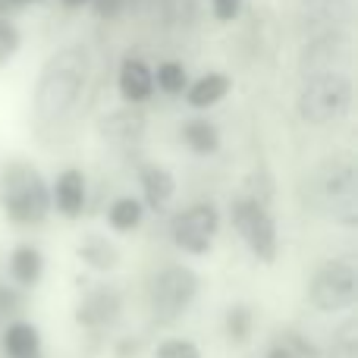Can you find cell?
<instances>
[{"instance_id": "17", "label": "cell", "mask_w": 358, "mask_h": 358, "mask_svg": "<svg viewBox=\"0 0 358 358\" xmlns=\"http://www.w3.org/2000/svg\"><path fill=\"white\" fill-rule=\"evenodd\" d=\"M6 358H38L41 352V330L29 321H10L0 336Z\"/></svg>"}, {"instance_id": "11", "label": "cell", "mask_w": 358, "mask_h": 358, "mask_svg": "<svg viewBox=\"0 0 358 358\" xmlns=\"http://www.w3.org/2000/svg\"><path fill=\"white\" fill-rule=\"evenodd\" d=\"M88 201V179L79 167H66L50 182V208L66 220H79Z\"/></svg>"}, {"instance_id": "29", "label": "cell", "mask_w": 358, "mask_h": 358, "mask_svg": "<svg viewBox=\"0 0 358 358\" xmlns=\"http://www.w3.org/2000/svg\"><path fill=\"white\" fill-rule=\"evenodd\" d=\"M308 13H334L336 6H346L349 0H299Z\"/></svg>"}, {"instance_id": "32", "label": "cell", "mask_w": 358, "mask_h": 358, "mask_svg": "<svg viewBox=\"0 0 358 358\" xmlns=\"http://www.w3.org/2000/svg\"><path fill=\"white\" fill-rule=\"evenodd\" d=\"M264 358H292V355H289V349H286L283 343H273V346L267 349V355H264Z\"/></svg>"}, {"instance_id": "8", "label": "cell", "mask_w": 358, "mask_h": 358, "mask_svg": "<svg viewBox=\"0 0 358 358\" xmlns=\"http://www.w3.org/2000/svg\"><path fill=\"white\" fill-rule=\"evenodd\" d=\"M220 229V210L210 201H195L170 220V239L185 255H208Z\"/></svg>"}, {"instance_id": "31", "label": "cell", "mask_w": 358, "mask_h": 358, "mask_svg": "<svg viewBox=\"0 0 358 358\" xmlns=\"http://www.w3.org/2000/svg\"><path fill=\"white\" fill-rule=\"evenodd\" d=\"M57 3H60L66 13H82L92 6V0H57Z\"/></svg>"}, {"instance_id": "13", "label": "cell", "mask_w": 358, "mask_h": 358, "mask_svg": "<svg viewBox=\"0 0 358 358\" xmlns=\"http://www.w3.org/2000/svg\"><path fill=\"white\" fill-rule=\"evenodd\" d=\"M120 311H123L120 292L110 289V286H94L79 302V308H76V321L88 330H98V327H107V324L117 321Z\"/></svg>"}, {"instance_id": "18", "label": "cell", "mask_w": 358, "mask_h": 358, "mask_svg": "<svg viewBox=\"0 0 358 358\" xmlns=\"http://www.w3.org/2000/svg\"><path fill=\"white\" fill-rule=\"evenodd\" d=\"M10 277L16 280V286H22V289L38 286L44 277V255L38 252L35 245H29V242L16 245L10 255Z\"/></svg>"}, {"instance_id": "21", "label": "cell", "mask_w": 358, "mask_h": 358, "mask_svg": "<svg viewBox=\"0 0 358 358\" xmlns=\"http://www.w3.org/2000/svg\"><path fill=\"white\" fill-rule=\"evenodd\" d=\"M155 69V92L167 94V98H182V92L189 88V66H185L182 60H176V57H167V60H161Z\"/></svg>"}, {"instance_id": "14", "label": "cell", "mask_w": 358, "mask_h": 358, "mask_svg": "<svg viewBox=\"0 0 358 358\" xmlns=\"http://www.w3.org/2000/svg\"><path fill=\"white\" fill-rule=\"evenodd\" d=\"M138 185H142V195H145V208L161 214L176 195V176L170 173L164 164H142L138 167Z\"/></svg>"}, {"instance_id": "5", "label": "cell", "mask_w": 358, "mask_h": 358, "mask_svg": "<svg viewBox=\"0 0 358 358\" xmlns=\"http://www.w3.org/2000/svg\"><path fill=\"white\" fill-rule=\"evenodd\" d=\"M229 220H233V229L242 236L252 255L261 261V264H273L280 255V233H277V220L267 210L264 201L252 195H242L229 204Z\"/></svg>"}, {"instance_id": "19", "label": "cell", "mask_w": 358, "mask_h": 358, "mask_svg": "<svg viewBox=\"0 0 358 358\" xmlns=\"http://www.w3.org/2000/svg\"><path fill=\"white\" fill-rule=\"evenodd\" d=\"M145 220V204L136 195H120L107 204V227L113 233H132Z\"/></svg>"}, {"instance_id": "23", "label": "cell", "mask_w": 358, "mask_h": 358, "mask_svg": "<svg viewBox=\"0 0 358 358\" xmlns=\"http://www.w3.org/2000/svg\"><path fill=\"white\" fill-rule=\"evenodd\" d=\"M252 327H255V315L252 308H245V305H233V308L227 311V336L233 343H248V336H252Z\"/></svg>"}, {"instance_id": "2", "label": "cell", "mask_w": 358, "mask_h": 358, "mask_svg": "<svg viewBox=\"0 0 358 358\" xmlns=\"http://www.w3.org/2000/svg\"><path fill=\"white\" fill-rule=\"evenodd\" d=\"M0 208H3L6 220L19 223V227H38L50 217V182L35 164L22 161H6L0 167Z\"/></svg>"}, {"instance_id": "24", "label": "cell", "mask_w": 358, "mask_h": 358, "mask_svg": "<svg viewBox=\"0 0 358 358\" xmlns=\"http://www.w3.org/2000/svg\"><path fill=\"white\" fill-rule=\"evenodd\" d=\"M245 10V0H208V13L217 25H233Z\"/></svg>"}, {"instance_id": "3", "label": "cell", "mask_w": 358, "mask_h": 358, "mask_svg": "<svg viewBox=\"0 0 358 358\" xmlns=\"http://www.w3.org/2000/svg\"><path fill=\"white\" fill-rule=\"evenodd\" d=\"M355 82L343 69H317L305 73L296 94V113L308 126H334L352 110Z\"/></svg>"}, {"instance_id": "25", "label": "cell", "mask_w": 358, "mask_h": 358, "mask_svg": "<svg viewBox=\"0 0 358 358\" xmlns=\"http://www.w3.org/2000/svg\"><path fill=\"white\" fill-rule=\"evenodd\" d=\"M155 358H201V349H198L192 340H179V336H173V340H164L161 346L155 349Z\"/></svg>"}, {"instance_id": "10", "label": "cell", "mask_w": 358, "mask_h": 358, "mask_svg": "<svg viewBox=\"0 0 358 358\" xmlns=\"http://www.w3.org/2000/svg\"><path fill=\"white\" fill-rule=\"evenodd\" d=\"M148 132V117L138 107H117V110L104 113L98 123V136L113 148H136Z\"/></svg>"}, {"instance_id": "4", "label": "cell", "mask_w": 358, "mask_h": 358, "mask_svg": "<svg viewBox=\"0 0 358 358\" xmlns=\"http://www.w3.org/2000/svg\"><path fill=\"white\" fill-rule=\"evenodd\" d=\"M308 201L343 227L358 223V176L349 157H327L305 179Z\"/></svg>"}, {"instance_id": "16", "label": "cell", "mask_w": 358, "mask_h": 358, "mask_svg": "<svg viewBox=\"0 0 358 358\" xmlns=\"http://www.w3.org/2000/svg\"><path fill=\"white\" fill-rule=\"evenodd\" d=\"M179 138H182V145L192 151V155L198 157H210L220 151V129H217L214 120L208 117H189L182 120V126H179Z\"/></svg>"}, {"instance_id": "28", "label": "cell", "mask_w": 358, "mask_h": 358, "mask_svg": "<svg viewBox=\"0 0 358 358\" xmlns=\"http://www.w3.org/2000/svg\"><path fill=\"white\" fill-rule=\"evenodd\" d=\"M92 6H94V13H98V16L113 19V16H120V10L126 6V0H92Z\"/></svg>"}, {"instance_id": "30", "label": "cell", "mask_w": 358, "mask_h": 358, "mask_svg": "<svg viewBox=\"0 0 358 358\" xmlns=\"http://www.w3.org/2000/svg\"><path fill=\"white\" fill-rule=\"evenodd\" d=\"M138 349H142V343H138V340H123L117 346V358H129V355H136Z\"/></svg>"}, {"instance_id": "33", "label": "cell", "mask_w": 358, "mask_h": 358, "mask_svg": "<svg viewBox=\"0 0 358 358\" xmlns=\"http://www.w3.org/2000/svg\"><path fill=\"white\" fill-rule=\"evenodd\" d=\"M48 0H6V6H19V10H29V6H44Z\"/></svg>"}, {"instance_id": "7", "label": "cell", "mask_w": 358, "mask_h": 358, "mask_svg": "<svg viewBox=\"0 0 358 358\" xmlns=\"http://www.w3.org/2000/svg\"><path fill=\"white\" fill-rule=\"evenodd\" d=\"M358 299V271L349 258H334L315 271L308 283V302L324 315L352 308Z\"/></svg>"}, {"instance_id": "27", "label": "cell", "mask_w": 358, "mask_h": 358, "mask_svg": "<svg viewBox=\"0 0 358 358\" xmlns=\"http://www.w3.org/2000/svg\"><path fill=\"white\" fill-rule=\"evenodd\" d=\"M22 305H25V299L16 286L0 283V317H16L22 311Z\"/></svg>"}, {"instance_id": "22", "label": "cell", "mask_w": 358, "mask_h": 358, "mask_svg": "<svg viewBox=\"0 0 358 358\" xmlns=\"http://www.w3.org/2000/svg\"><path fill=\"white\" fill-rule=\"evenodd\" d=\"M22 44H25L22 25H19L16 19H10L6 13H0V69H3L6 63L16 60V54L22 50Z\"/></svg>"}, {"instance_id": "15", "label": "cell", "mask_w": 358, "mask_h": 358, "mask_svg": "<svg viewBox=\"0 0 358 358\" xmlns=\"http://www.w3.org/2000/svg\"><path fill=\"white\" fill-rule=\"evenodd\" d=\"M349 54V41L340 31H324L302 50V73H317V69H340V57Z\"/></svg>"}, {"instance_id": "6", "label": "cell", "mask_w": 358, "mask_h": 358, "mask_svg": "<svg viewBox=\"0 0 358 358\" xmlns=\"http://www.w3.org/2000/svg\"><path fill=\"white\" fill-rule=\"evenodd\" d=\"M198 273L185 264H170L151 280L148 286V302H151V317L155 324H173L185 315L198 296Z\"/></svg>"}, {"instance_id": "1", "label": "cell", "mask_w": 358, "mask_h": 358, "mask_svg": "<svg viewBox=\"0 0 358 358\" xmlns=\"http://www.w3.org/2000/svg\"><path fill=\"white\" fill-rule=\"evenodd\" d=\"M94 76V50L88 41H63L54 48L44 63L38 66L35 88H31V117L44 129L63 126L88 92V82Z\"/></svg>"}, {"instance_id": "20", "label": "cell", "mask_w": 358, "mask_h": 358, "mask_svg": "<svg viewBox=\"0 0 358 358\" xmlns=\"http://www.w3.org/2000/svg\"><path fill=\"white\" fill-rule=\"evenodd\" d=\"M76 255H79V258L85 261L92 271H113V267L120 264V248L113 245L110 239L98 236V233H88L85 239L79 242Z\"/></svg>"}, {"instance_id": "12", "label": "cell", "mask_w": 358, "mask_h": 358, "mask_svg": "<svg viewBox=\"0 0 358 358\" xmlns=\"http://www.w3.org/2000/svg\"><path fill=\"white\" fill-rule=\"evenodd\" d=\"M233 92V76L223 69H208V73L189 79V88L182 92V101L192 110H210V107L223 104Z\"/></svg>"}, {"instance_id": "9", "label": "cell", "mask_w": 358, "mask_h": 358, "mask_svg": "<svg viewBox=\"0 0 358 358\" xmlns=\"http://www.w3.org/2000/svg\"><path fill=\"white\" fill-rule=\"evenodd\" d=\"M117 94L123 104L145 107L155 98V69L142 54H123L117 63Z\"/></svg>"}, {"instance_id": "26", "label": "cell", "mask_w": 358, "mask_h": 358, "mask_svg": "<svg viewBox=\"0 0 358 358\" xmlns=\"http://www.w3.org/2000/svg\"><path fill=\"white\" fill-rule=\"evenodd\" d=\"M280 343L289 349L292 358H321L315 343H308L302 334H296V330H283V334H280Z\"/></svg>"}]
</instances>
